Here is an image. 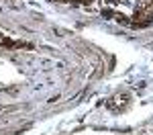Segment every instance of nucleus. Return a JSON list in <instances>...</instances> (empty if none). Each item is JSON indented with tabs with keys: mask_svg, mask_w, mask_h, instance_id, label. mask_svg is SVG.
<instances>
[{
	"mask_svg": "<svg viewBox=\"0 0 153 135\" xmlns=\"http://www.w3.org/2000/svg\"><path fill=\"white\" fill-rule=\"evenodd\" d=\"M82 2H84V0H82Z\"/></svg>",
	"mask_w": 153,
	"mask_h": 135,
	"instance_id": "f257e3e1",
	"label": "nucleus"
}]
</instances>
